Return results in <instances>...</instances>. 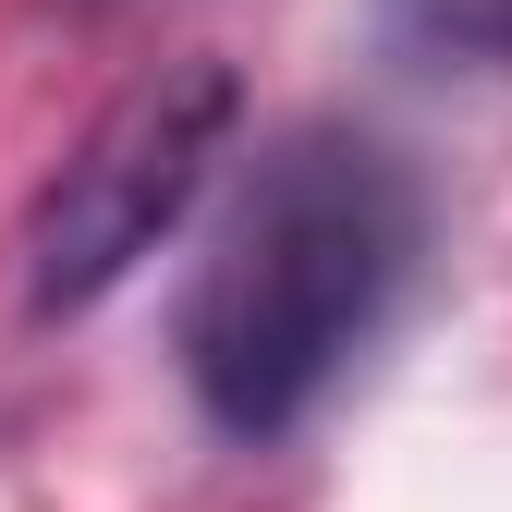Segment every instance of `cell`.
Returning <instances> with one entry per match:
<instances>
[{"mask_svg":"<svg viewBox=\"0 0 512 512\" xmlns=\"http://www.w3.org/2000/svg\"><path fill=\"white\" fill-rule=\"evenodd\" d=\"M427 256V196L366 122H293L244 159L183 281V378L220 439H293L391 330Z\"/></svg>","mask_w":512,"mask_h":512,"instance_id":"6da1fadb","label":"cell"},{"mask_svg":"<svg viewBox=\"0 0 512 512\" xmlns=\"http://www.w3.org/2000/svg\"><path fill=\"white\" fill-rule=\"evenodd\" d=\"M232 122H244L232 61H159V74H135L61 147V171L25 208V305L37 317H86L98 293H122L159 256V232H183L196 196L220 183Z\"/></svg>","mask_w":512,"mask_h":512,"instance_id":"7a4b0ae2","label":"cell"},{"mask_svg":"<svg viewBox=\"0 0 512 512\" xmlns=\"http://www.w3.org/2000/svg\"><path fill=\"white\" fill-rule=\"evenodd\" d=\"M378 37L427 74H512V0H378Z\"/></svg>","mask_w":512,"mask_h":512,"instance_id":"3957f363","label":"cell"}]
</instances>
